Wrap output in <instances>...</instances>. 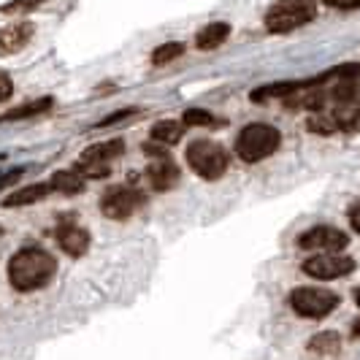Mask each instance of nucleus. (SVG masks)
Returning <instances> with one entry per match:
<instances>
[{"label":"nucleus","instance_id":"nucleus-1","mask_svg":"<svg viewBox=\"0 0 360 360\" xmlns=\"http://www.w3.org/2000/svg\"><path fill=\"white\" fill-rule=\"evenodd\" d=\"M57 274V260L46 250L27 247L11 255L8 260V282L19 292H33V290L46 288Z\"/></svg>","mask_w":360,"mask_h":360},{"label":"nucleus","instance_id":"nucleus-2","mask_svg":"<svg viewBox=\"0 0 360 360\" xmlns=\"http://www.w3.org/2000/svg\"><path fill=\"white\" fill-rule=\"evenodd\" d=\"M282 144V133L274 125H263V122H252L247 125L238 139H236V155L244 162H260L271 158Z\"/></svg>","mask_w":360,"mask_h":360},{"label":"nucleus","instance_id":"nucleus-3","mask_svg":"<svg viewBox=\"0 0 360 360\" xmlns=\"http://www.w3.org/2000/svg\"><path fill=\"white\" fill-rule=\"evenodd\" d=\"M317 17L314 0H276L266 11V30L269 33H292L309 25Z\"/></svg>","mask_w":360,"mask_h":360},{"label":"nucleus","instance_id":"nucleus-4","mask_svg":"<svg viewBox=\"0 0 360 360\" xmlns=\"http://www.w3.org/2000/svg\"><path fill=\"white\" fill-rule=\"evenodd\" d=\"M184 158L190 162V168L198 174L200 179H219L225 171H228V155L225 149L214 141H206V139H198L187 146Z\"/></svg>","mask_w":360,"mask_h":360},{"label":"nucleus","instance_id":"nucleus-5","mask_svg":"<svg viewBox=\"0 0 360 360\" xmlns=\"http://www.w3.org/2000/svg\"><path fill=\"white\" fill-rule=\"evenodd\" d=\"M290 307L307 320H323L339 307V295L323 288H295L290 292Z\"/></svg>","mask_w":360,"mask_h":360},{"label":"nucleus","instance_id":"nucleus-6","mask_svg":"<svg viewBox=\"0 0 360 360\" xmlns=\"http://www.w3.org/2000/svg\"><path fill=\"white\" fill-rule=\"evenodd\" d=\"M146 195L136 187H111L101 198V212L108 219H127L144 206Z\"/></svg>","mask_w":360,"mask_h":360},{"label":"nucleus","instance_id":"nucleus-7","mask_svg":"<svg viewBox=\"0 0 360 360\" xmlns=\"http://www.w3.org/2000/svg\"><path fill=\"white\" fill-rule=\"evenodd\" d=\"M355 271V260L349 255L339 252H323L309 257L304 263V274H309L311 279H320V282H330V279H342L347 274Z\"/></svg>","mask_w":360,"mask_h":360},{"label":"nucleus","instance_id":"nucleus-8","mask_svg":"<svg viewBox=\"0 0 360 360\" xmlns=\"http://www.w3.org/2000/svg\"><path fill=\"white\" fill-rule=\"evenodd\" d=\"M347 244H349V236L330 225H317V228H309L304 236H298V247L309 252H342Z\"/></svg>","mask_w":360,"mask_h":360},{"label":"nucleus","instance_id":"nucleus-9","mask_svg":"<svg viewBox=\"0 0 360 360\" xmlns=\"http://www.w3.org/2000/svg\"><path fill=\"white\" fill-rule=\"evenodd\" d=\"M36 33L33 22H14L6 25L0 30V54H17L19 49H25L30 44V38Z\"/></svg>","mask_w":360,"mask_h":360},{"label":"nucleus","instance_id":"nucleus-10","mask_svg":"<svg viewBox=\"0 0 360 360\" xmlns=\"http://www.w3.org/2000/svg\"><path fill=\"white\" fill-rule=\"evenodd\" d=\"M146 181L152 184V190L165 193V190H171V187L179 181V165L174 160H168V158H162V160H158V162H149V168H146Z\"/></svg>","mask_w":360,"mask_h":360},{"label":"nucleus","instance_id":"nucleus-11","mask_svg":"<svg viewBox=\"0 0 360 360\" xmlns=\"http://www.w3.org/2000/svg\"><path fill=\"white\" fill-rule=\"evenodd\" d=\"M57 244L63 247V252H68L71 257H79L90 247V233L84 228H79V225H63L57 231Z\"/></svg>","mask_w":360,"mask_h":360},{"label":"nucleus","instance_id":"nucleus-12","mask_svg":"<svg viewBox=\"0 0 360 360\" xmlns=\"http://www.w3.org/2000/svg\"><path fill=\"white\" fill-rule=\"evenodd\" d=\"M52 193V184H27V187H19L11 195L3 198V206L6 209H22V206H30V203H38L41 198H46Z\"/></svg>","mask_w":360,"mask_h":360},{"label":"nucleus","instance_id":"nucleus-13","mask_svg":"<svg viewBox=\"0 0 360 360\" xmlns=\"http://www.w3.org/2000/svg\"><path fill=\"white\" fill-rule=\"evenodd\" d=\"M301 92V82H276V84H266L252 92L255 103H266V101H290Z\"/></svg>","mask_w":360,"mask_h":360},{"label":"nucleus","instance_id":"nucleus-14","mask_svg":"<svg viewBox=\"0 0 360 360\" xmlns=\"http://www.w3.org/2000/svg\"><path fill=\"white\" fill-rule=\"evenodd\" d=\"M228 36H231V25L228 22H212L195 36V46L203 49V52H212L217 46H222L228 41Z\"/></svg>","mask_w":360,"mask_h":360},{"label":"nucleus","instance_id":"nucleus-15","mask_svg":"<svg viewBox=\"0 0 360 360\" xmlns=\"http://www.w3.org/2000/svg\"><path fill=\"white\" fill-rule=\"evenodd\" d=\"M125 152V146H122V141L120 139H114V141H101V144H92L90 149H84L82 152V158L79 160H84V162H111V160H117L120 155Z\"/></svg>","mask_w":360,"mask_h":360},{"label":"nucleus","instance_id":"nucleus-16","mask_svg":"<svg viewBox=\"0 0 360 360\" xmlns=\"http://www.w3.org/2000/svg\"><path fill=\"white\" fill-rule=\"evenodd\" d=\"M49 108H52V98H38V101H30V103H25V106H17V108H11V111H6V114L0 117V122L30 120V117H38V114H44V111H49Z\"/></svg>","mask_w":360,"mask_h":360},{"label":"nucleus","instance_id":"nucleus-17","mask_svg":"<svg viewBox=\"0 0 360 360\" xmlns=\"http://www.w3.org/2000/svg\"><path fill=\"white\" fill-rule=\"evenodd\" d=\"M49 184H52V190L63 193V195H76L84 187V176L79 171H73V168L71 171H57Z\"/></svg>","mask_w":360,"mask_h":360},{"label":"nucleus","instance_id":"nucleus-18","mask_svg":"<svg viewBox=\"0 0 360 360\" xmlns=\"http://www.w3.org/2000/svg\"><path fill=\"white\" fill-rule=\"evenodd\" d=\"M181 136H184V122H176V120H160L158 125L152 127V141L158 144H176Z\"/></svg>","mask_w":360,"mask_h":360},{"label":"nucleus","instance_id":"nucleus-19","mask_svg":"<svg viewBox=\"0 0 360 360\" xmlns=\"http://www.w3.org/2000/svg\"><path fill=\"white\" fill-rule=\"evenodd\" d=\"M339 347H342V339H339V333H333V330L317 333V336L309 342V349H311L314 355H336Z\"/></svg>","mask_w":360,"mask_h":360},{"label":"nucleus","instance_id":"nucleus-20","mask_svg":"<svg viewBox=\"0 0 360 360\" xmlns=\"http://www.w3.org/2000/svg\"><path fill=\"white\" fill-rule=\"evenodd\" d=\"M309 130L311 133H323V136H330V133H339V120L336 114H314L309 117Z\"/></svg>","mask_w":360,"mask_h":360},{"label":"nucleus","instance_id":"nucleus-21","mask_svg":"<svg viewBox=\"0 0 360 360\" xmlns=\"http://www.w3.org/2000/svg\"><path fill=\"white\" fill-rule=\"evenodd\" d=\"M181 122H184V125H195V127L219 125V120H217L212 111H206V108H187L184 117H181Z\"/></svg>","mask_w":360,"mask_h":360},{"label":"nucleus","instance_id":"nucleus-22","mask_svg":"<svg viewBox=\"0 0 360 360\" xmlns=\"http://www.w3.org/2000/svg\"><path fill=\"white\" fill-rule=\"evenodd\" d=\"M181 54H184V44L171 41V44H162V46H158V49L152 52V63H155V65H165V63L176 60Z\"/></svg>","mask_w":360,"mask_h":360},{"label":"nucleus","instance_id":"nucleus-23","mask_svg":"<svg viewBox=\"0 0 360 360\" xmlns=\"http://www.w3.org/2000/svg\"><path fill=\"white\" fill-rule=\"evenodd\" d=\"M73 171H79L84 179H106L108 174H111V168H108L106 162H84V160L76 162Z\"/></svg>","mask_w":360,"mask_h":360},{"label":"nucleus","instance_id":"nucleus-24","mask_svg":"<svg viewBox=\"0 0 360 360\" xmlns=\"http://www.w3.org/2000/svg\"><path fill=\"white\" fill-rule=\"evenodd\" d=\"M133 114H139V108H120V111H114V114H108V117H103V120L98 122V127H111V125H117V122H122V120H130Z\"/></svg>","mask_w":360,"mask_h":360},{"label":"nucleus","instance_id":"nucleus-25","mask_svg":"<svg viewBox=\"0 0 360 360\" xmlns=\"http://www.w3.org/2000/svg\"><path fill=\"white\" fill-rule=\"evenodd\" d=\"M325 6L330 8H339V11H352V8H360V0H323Z\"/></svg>","mask_w":360,"mask_h":360},{"label":"nucleus","instance_id":"nucleus-26","mask_svg":"<svg viewBox=\"0 0 360 360\" xmlns=\"http://www.w3.org/2000/svg\"><path fill=\"white\" fill-rule=\"evenodd\" d=\"M11 92H14V84H11L8 73H0V103H3V101H8V98H11Z\"/></svg>","mask_w":360,"mask_h":360},{"label":"nucleus","instance_id":"nucleus-27","mask_svg":"<svg viewBox=\"0 0 360 360\" xmlns=\"http://www.w3.org/2000/svg\"><path fill=\"white\" fill-rule=\"evenodd\" d=\"M144 152L149 155V158H160V160H162V158H168V146L158 144V141H155V144H146Z\"/></svg>","mask_w":360,"mask_h":360},{"label":"nucleus","instance_id":"nucleus-28","mask_svg":"<svg viewBox=\"0 0 360 360\" xmlns=\"http://www.w3.org/2000/svg\"><path fill=\"white\" fill-rule=\"evenodd\" d=\"M349 225H352V231H358L360 233V200L349 209Z\"/></svg>","mask_w":360,"mask_h":360},{"label":"nucleus","instance_id":"nucleus-29","mask_svg":"<svg viewBox=\"0 0 360 360\" xmlns=\"http://www.w3.org/2000/svg\"><path fill=\"white\" fill-rule=\"evenodd\" d=\"M41 0H14V3H8L6 6V11H14V8H30V6H36Z\"/></svg>","mask_w":360,"mask_h":360},{"label":"nucleus","instance_id":"nucleus-30","mask_svg":"<svg viewBox=\"0 0 360 360\" xmlns=\"http://www.w3.org/2000/svg\"><path fill=\"white\" fill-rule=\"evenodd\" d=\"M349 336L352 339H360V317L355 320V325H352V330H349Z\"/></svg>","mask_w":360,"mask_h":360},{"label":"nucleus","instance_id":"nucleus-31","mask_svg":"<svg viewBox=\"0 0 360 360\" xmlns=\"http://www.w3.org/2000/svg\"><path fill=\"white\" fill-rule=\"evenodd\" d=\"M355 304L360 307V288H355Z\"/></svg>","mask_w":360,"mask_h":360},{"label":"nucleus","instance_id":"nucleus-32","mask_svg":"<svg viewBox=\"0 0 360 360\" xmlns=\"http://www.w3.org/2000/svg\"><path fill=\"white\" fill-rule=\"evenodd\" d=\"M355 108H358V114H360V101H358V103H355Z\"/></svg>","mask_w":360,"mask_h":360}]
</instances>
